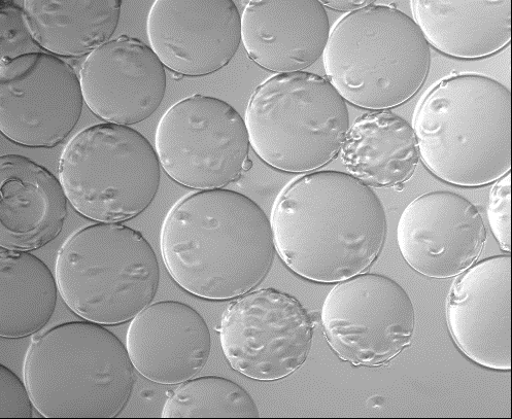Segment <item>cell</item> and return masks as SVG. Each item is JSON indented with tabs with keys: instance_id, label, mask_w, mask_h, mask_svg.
I'll return each mask as SVG.
<instances>
[{
	"instance_id": "cell-23",
	"label": "cell",
	"mask_w": 512,
	"mask_h": 419,
	"mask_svg": "<svg viewBox=\"0 0 512 419\" xmlns=\"http://www.w3.org/2000/svg\"><path fill=\"white\" fill-rule=\"evenodd\" d=\"M2 310L0 335L21 339L47 326L56 308V276L38 257L2 249L0 253Z\"/></svg>"
},
{
	"instance_id": "cell-27",
	"label": "cell",
	"mask_w": 512,
	"mask_h": 419,
	"mask_svg": "<svg viewBox=\"0 0 512 419\" xmlns=\"http://www.w3.org/2000/svg\"><path fill=\"white\" fill-rule=\"evenodd\" d=\"M0 418H31L33 402L26 384L9 368H0Z\"/></svg>"
},
{
	"instance_id": "cell-11",
	"label": "cell",
	"mask_w": 512,
	"mask_h": 419,
	"mask_svg": "<svg viewBox=\"0 0 512 419\" xmlns=\"http://www.w3.org/2000/svg\"><path fill=\"white\" fill-rule=\"evenodd\" d=\"M314 324L293 296L262 289L236 298L220 327L224 356L251 379L276 381L296 372L311 352Z\"/></svg>"
},
{
	"instance_id": "cell-22",
	"label": "cell",
	"mask_w": 512,
	"mask_h": 419,
	"mask_svg": "<svg viewBox=\"0 0 512 419\" xmlns=\"http://www.w3.org/2000/svg\"><path fill=\"white\" fill-rule=\"evenodd\" d=\"M34 41L48 54L79 58L109 43L121 16V0H24Z\"/></svg>"
},
{
	"instance_id": "cell-6",
	"label": "cell",
	"mask_w": 512,
	"mask_h": 419,
	"mask_svg": "<svg viewBox=\"0 0 512 419\" xmlns=\"http://www.w3.org/2000/svg\"><path fill=\"white\" fill-rule=\"evenodd\" d=\"M56 281L64 303L78 317L117 326L151 305L160 269L155 251L141 232L122 224L97 223L62 244Z\"/></svg>"
},
{
	"instance_id": "cell-20",
	"label": "cell",
	"mask_w": 512,
	"mask_h": 419,
	"mask_svg": "<svg viewBox=\"0 0 512 419\" xmlns=\"http://www.w3.org/2000/svg\"><path fill=\"white\" fill-rule=\"evenodd\" d=\"M412 9L428 45L447 56L482 59L510 44V0H415Z\"/></svg>"
},
{
	"instance_id": "cell-24",
	"label": "cell",
	"mask_w": 512,
	"mask_h": 419,
	"mask_svg": "<svg viewBox=\"0 0 512 419\" xmlns=\"http://www.w3.org/2000/svg\"><path fill=\"white\" fill-rule=\"evenodd\" d=\"M162 417H259V410L251 395L237 383L207 376L181 383L168 396Z\"/></svg>"
},
{
	"instance_id": "cell-26",
	"label": "cell",
	"mask_w": 512,
	"mask_h": 419,
	"mask_svg": "<svg viewBox=\"0 0 512 419\" xmlns=\"http://www.w3.org/2000/svg\"><path fill=\"white\" fill-rule=\"evenodd\" d=\"M488 218L491 230L504 252L511 250V176L510 172L497 181L493 187Z\"/></svg>"
},
{
	"instance_id": "cell-17",
	"label": "cell",
	"mask_w": 512,
	"mask_h": 419,
	"mask_svg": "<svg viewBox=\"0 0 512 419\" xmlns=\"http://www.w3.org/2000/svg\"><path fill=\"white\" fill-rule=\"evenodd\" d=\"M126 348L134 369L145 378L176 386L207 365L212 337L207 322L194 308L177 301H161L132 320Z\"/></svg>"
},
{
	"instance_id": "cell-10",
	"label": "cell",
	"mask_w": 512,
	"mask_h": 419,
	"mask_svg": "<svg viewBox=\"0 0 512 419\" xmlns=\"http://www.w3.org/2000/svg\"><path fill=\"white\" fill-rule=\"evenodd\" d=\"M322 326L336 356L354 366L387 365L411 344L414 303L394 279L373 273L338 283L326 297Z\"/></svg>"
},
{
	"instance_id": "cell-15",
	"label": "cell",
	"mask_w": 512,
	"mask_h": 419,
	"mask_svg": "<svg viewBox=\"0 0 512 419\" xmlns=\"http://www.w3.org/2000/svg\"><path fill=\"white\" fill-rule=\"evenodd\" d=\"M84 101L107 123L130 126L150 118L166 92L165 67L144 42L121 36L92 52L80 72Z\"/></svg>"
},
{
	"instance_id": "cell-14",
	"label": "cell",
	"mask_w": 512,
	"mask_h": 419,
	"mask_svg": "<svg viewBox=\"0 0 512 419\" xmlns=\"http://www.w3.org/2000/svg\"><path fill=\"white\" fill-rule=\"evenodd\" d=\"M486 240L479 209L450 191L427 193L409 203L397 227L403 259L431 278L462 274L479 259Z\"/></svg>"
},
{
	"instance_id": "cell-8",
	"label": "cell",
	"mask_w": 512,
	"mask_h": 419,
	"mask_svg": "<svg viewBox=\"0 0 512 419\" xmlns=\"http://www.w3.org/2000/svg\"><path fill=\"white\" fill-rule=\"evenodd\" d=\"M161 165L139 131L104 123L73 137L59 161L68 202L84 218L120 224L142 215L156 198Z\"/></svg>"
},
{
	"instance_id": "cell-21",
	"label": "cell",
	"mask_w": 512,
	"mask_h": 419,
	"mask_svg": "<svg viewBox=\"0 0 512 419\" xmlns=\"http://www.w3.org/2000/svg\"><path fill=\"white\" fill-rule=\"evenodd\" d=\"M340 155L351 176L370 188L403 185L412 179L421 160L414 127L388 111L356 119Z\"/></svg>"
},
{
	"instance_id": "cell-25",
	"label": "cell",
	"mask_w": 512,
	"mask_h": 419,
	"mask_svg": "<svg viewBox=\"0 0 512 419\" xmlns=\"http://www.w3.org/2000/svg\"><path fill=\"white\" fill-rule=\"evenodd\" d=\"M0 19L2 61L42 52L31 36L22 7L16 5V2H2Z\"/></svg>"
},
{
	"instance_id": "cell-18",
	"label": "cell",
	"mask_w": 512,
	"mask_h": 419,
	"mask_svg": "<svg viewBox=\"0 0 512 419\" xmlns=\"http://www.w3.org/2000/svg\"><path fill=\"white\" fill-rule=\"evenodd\" d=\"M330 22L318 0H253L242 16V42L265 71L303 72L323 55Z\"/></svg>"
},
{
	"instance_id": "cell-9",
	"label": "cell",
	"mask_w": 512,
	"mask_h": 419,
	"mask_svg": "<svg viewBox=\"0 0 512 419\" xmlns=\"http://www.w3.org/2000/svg\"><path fill=\"white\" fill-rule=\"evenodd\" d=\"M155 145L167 176L199 191L240 180L251 146L241 114L226 101L202 94L177 102L163 115Z\"/></svg>"
},
{
	"instance_id": "cell-12",
	"label": "cell",
	"mask_w": 512,
	"mask_h": 419,
	"mask_svg": "<svg viewBox=\"0 0 512 419\" xmlns=\"http://www.w3.org/2000/svg\"><path fill=\"white\" fill-rule=\"evenodd\" d=\"M80 77L59 57L41 52L0 63V131L36 149L62 144L84 106Z\"/></svg>"
},
{
	"instance_id": "cell-4",
	"label": "cell",
	"mask_w": 512,
	"mask_h": 419,
	"mask_svg": "<svg viewBox=\"0 0 512 419\" xmlns=\"http://www.w3.org/2000/svg\"><path fill=\"white\" fill-rule=\"evenodd\" d=\"M133 369L116 335L84 321L34 337L23 373L34 408L46 418H114L132 395Z\"/></svg>"
},
{
	"instance_id": "cell-16",
	"label": "cell",
	"mask_w": 512,
	"mask_h": 419,
	"mask_svg": "<svg viewBox=\"0 0 512 419\" xmlns=\"http://www.w3.org/2000/svg\"><path fill=\"white\" fill-rule=\"evenodd\" d=\"M511 257L473 264L454 283L447 301V322L460 352L476 365L511 369Z\"/></svg>"
},
{
	"instance_id": "cell-5",
	"label": "cell",
	"mask_w": 512,
	"mask_h": 419,
	"mask_svg": "<svg viewBox=\"0 0 512 419\" xmlns=\"http://www.w3.org/2000/svg\"><path fill=\"white\" fill-rule=\"evenodd\" d=\"M323 56L327 80L340 96L371 112L411 100L431 64L430 46L416 21L374 2L335 24Z\"/></svg>"
},
{
	"instance_id": "cell-1",
	"label": "cell",
	"mask_w": 512,
	"mask_h": 419,
	"mask_svg": "<svg viewBox=\"0 0 512 419\" xmlns=\"http://www.w3.org/2000/svg\"><path fill=\"white\" fill-rule=\"evenodd\" d=\"M277 253L307 281L338 284L377 260L387 234L385 207L351 174H305L278 197L271 215Z\"/></svg>"
},
{
	"instance_id": "cell-7",
	"label": "cell",
	"mask_w": 512,
	"mask_h": 419,
	"mask_svg": "<svg viewBox=\"0 0 512 419\" xmlns=\"http://www.w3.org/2000/svg\"><path fill=\"white\" fill-rule=\"evenodd\" d=\"M245 121L256 155L288 173L329 164L351 126L345 99L327 79L309 72L280 74L263 82L252 94Z\"/></svg>"
},
{
	"instance_id": "cell-19",
	"label": "cell",
	"mask_w": 512,
	"mask_h": 419,
	"mask_svg": "<svg viewBox=\"0 0 512 419\" xmlns=\"http://www.w3.org/2000/svg\"><path fill=\"white\" fill-rule=\"evenodd\" d=\"M0 247L14 252L42 249L62 232L67 197L54 174L15 154L0 158Z\"/></svg>"
},
{
	"instance_id": "cell-3",
	"label": "cell",
	"mask_w": 512,
	"mask_h": 419,
	"mask_svg": "<svg viewBox=\"0 0 512 419\" xmlns=\"http://www.w3.org/2000/svg\"><path fill=\"white\" fill-rule=\"evenodd\" d=\"M414 129L424 165L442 182L484 187L510 172L511 95L492 78L440 81L422 101Z\"/></svg>"
},
{
	"instance_id": "cell-13",
	"label": "cell",
	"mask_w": 512,
	"mask_h": 419,
	"mask_svg": "<svg viewBox=\"0 0 512 419\" xmlns=\"http://www.w3.org/2000/svg\"><path fill=\"white\" fill-rule=\"evenodd\" d=\"M150 47L182 77L212 75L242 43V17L232 0H157L148 16Z\"/></svg>"
},
{
	"instance_id": "cell-2",
	"label": "cell",
	"mask_w": 512,
	"mask_h": 419,
	"mask_svg": "<svg viewBox=\"0 0 512 419\" xmlns=\"http://www.w3.org/2000/svg\"><path fill=\"white\" fill-rule=\"evenodd\" d=\"M163 262L186 292L228 301L255 290L276 257L270 220L248 196L199 191L167 214L160 237Z\"/></svg>"
},
{
	"instance_id": "cell-28",
	"label": "cell",
	"mask_w": 512,
	"mask_h": 419,
	"mask_svg": "<svg viewBox=\"0 0 512 419\" xmlns=\"http://www.w3.org/2000/svg\"><path fill=\"white\" fill-rule=\"evenodd\" d=\"M324 7L339 12H354L360 10L372 2H366V0H331V2H321Z\"/></svg>"
}]
</instances>
